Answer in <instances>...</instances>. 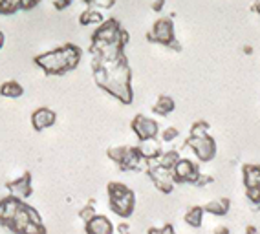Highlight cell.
Returning <instances> with one entry per match:
<instances>
[{
    "label": "cell",
    "instance_id": "cell-1",
    "mask_svg": "<svg viewBox=\"0 0 260 234\" xmlns=\"http://www.w3.org/2000/svg\"><path fill=\"white\" fill-rule=\"evenodd\" d=\"M93 79L95 85L105 90L119 103L130 104L134 101L132 94V70H130L126 57H117L112 61L93 59Z\"/></svg>",
    "mask_w": 260,
    "mask_h": 234
},
{
    "label": "cell",
    "instance_id": "cell-2",
    "mask_svg": "<svg viewBox=\"0 0 260 234\" xmlns=\"http://www.w3.org/2000/svg\"><path fill=\"white\" fill-rule=\"evenodd\" d=\"M126 43H128V33L121 28V24L116 19H108L93 31L90 52L93 59L112 61V59L125 55L123 52H125Z\"/></svg>",
    "mask_w": 260,
    "mask_h": 234
},
{
    "label": "cell",
    "instance_id": "cell-3",
    "mask_svg": "<svg viewBox=\"0 0 260 234\" xmlns=\"http://www.w3.org/2000/svg\"><path fill=\"white\" fill-rule=\"evenodd\" d=\"M83 59V50L75 44H64L37 55L33 61L46 75H64L74 71Z\"/></svg>",
    "mask_w": 260,
    "mask_h": 234
},
{
    "label": "cell",
    "instance_id": "cell-4",
    "mask_svg": "<svg viewBox=\"0 0 260 234\" xmlns=\"http://www.w3.org/2000/svg\"><path fill=\"white\" fill-rule=\"evenodd\" d=\"M108 194V205H110V211L116 216L126 220L132 216L136 209V194L132 188H128L125 183L119 181H112L108 183L107 187Z\"/></svg>",
    "mask_w": 260,
    "mask_h": 234
},
{
    "label": "cell",
    "instance_id": "cell-5",
    "mask_svg": "<svg viewBox=\"0 0 260 234\" xmlns=\"http://www.w3.org/2000/svg\"><path fill=\"white\" fill-rule=\"evenodd\" d=\"M8 229L13 230L15 234H46V227L42 223L41 214L26 202L20 205L19 212L15 214Z\"/></svg>",
    "mask_w": 260,
    "mask_h": 234
},
{
    "label": "cell",
    "instance_id": "cell-6",
    "mask_svg": "<svg viewBox=\"0 0 260 234\" xmlns=\"http://www.w3.org/2000/svg\"><path fill=\"white\" fill-rule=\"evenodd\" d=\"M108 158L121 170H147V167H149V161H145L141 158L138 146H114V148H108Z\"/></svg>",
    "mask_w": 260,
    "mask_h": 234
},
{
    "label": "cell",
    "instance_id": "cell-7",
    "mask_svg": "<svg viewBox=\"0 0 260 234\" xmlns=\"http://www.w3.org/2000/svg\"><path fill=\"white\" fill-rule=\"evenodd\" d=\"M185 146H189L192 150L196 160L202 161V163L213 161L216 152H218L216 141H214V137L211 134H205V136H189L185 141Z\"/></svg>",
    "mask_w": 260,
    "mask_h": 234
},
{
    "label": "cell",
    "instance_id": "cell-8",
    "mask_svg": "<svg viewBox=\"0 0 260 234\" xmlns=\"http://www.w3.org/2000/svg\"><path fill=\"white\" fill-rule=\"evenodd\" d=\"M150 43L161 44V46L174 48L176 46V31H174V22L171 19H158L152 24L149 31Z\"/></svg>",
    "mask_w": 260,
    "mask_h": 234
},
{
    "label": "cell",
    "instance_id": "cell-9",
    "mask_svg": "<svg viewBox=\"0 0 260 234\" xmlns=\"http://www.w3.org/2000/svg\"><path fill=\"white\" fill-rule=\"evenodd\" d=\"M147 174L149 178L152 179V183L156 185L159 192L163 194H171L176 187V181H174V174L171 169H165L161 165H158L156 161H150L149 167H147Z\"/></svg>",
    "mask_w": 260,
    "mask_h": 234
},
{
    "label": "cell",
    "instance_id": "cell-10",
    "mask_svg": "<svg viewBox=\"0 0 260 234\" xmlns=\"http://www.w3.org/2000/svg\"><path fill=\"white\" fill-rule=\"evenodd\" d=\"M132 132H134L140 141L147 139H156L159 136V123L152 117H147L143 113H138V115L132 119Z\"/></svg>",
    "mask_w": 260,
    "mask_h": 234
},
{
    "label": "cell",
    "instance_id": "cell-11",
    "mask_svg": "<svg viewBox=\"0 0 260 234\" xmlns=\"http://www.w3.org/2000/svg\"><path fill=\"white\" fill-rule=\"evenodd\" d=\"M172 174H174V181L176 183H190V185H196L202 178L198 165L194 161L187 160V158H180V161L172 169Z\"/></svg>",
    "mask_w": 260,
    "mask_h": 234
},
{
    "label": "cell",
    "instance_id": "cell-12",
    "mask_svg": "<svg viewBox=\"0 0 260 234\" xmlns=\"http://www.w3.org/2000/svg\"><path fill=\"white\" fill-rule=\"evenodd\" d=\"M6 188H8V192H10V196L17 198V200H22V202H26V200H28V198L31 196V192H33L31 174L26 172V174H22V176H20L19 179L8 181Z\"/></svg>",
    "mask_w": 260,
    "mask_h": 234
},
{
    "label": "cell",
    "instance_id": "cell-13",
    "mask_svg": "<svg viewBox=\"0 0 260 234\" xmlns=\"http://www.w3.org/2000/svg\"><path fill=\"white\" fill-rule=\"evenodd\" d=\"M57 123V113L48 106L37 108L35 112L31 113V127L37 132L48 130Z\"/></svg>",
    "mask_w": 260,
    "mask_h": 234
},
{
    "label": "cell",
    "instance_id": "cell-14",
    "mask_svg": "<svg viewBox=\"0 0 260 234\" xmlns=\"http://www.w3.org/2000/svg\"><path fill=\"white\" fill-rule=\"evenodd\" d=\"M22 203H24L22 200H17V198L10 196V194L6 198H2L0 200V225L8 227L11 223V220L15 218V214L19 212Z\"/></svg>",
    "mask_w": 260,
    "mask_h": 234
},
{
    "label": "cell",
    "instance_id": "cell-15",
    "mask_svg": "<svg viewBox=\"0 0 260 234\" xmlns=\"http://www.w3.org/2000/svg\"><path fill=\"white\" fill-rule=\"evenodd\" d=\"M84 229H86V234H114L116 232L114 223L103 214L93 216L88 223H84Z\"/></svg>",
    "mask_w": 260,
    "mask_h": 234
},
{
    "label": "cell",
    "instance_id": "cell-16",
    "mask_svg": "<svg viewBox=\"0 0 260 234\" xmlns=\"http://www.w3.org/2000/svg\"><path fill=\"white\" fill-rule=\"evenodd\" d=\"M138 150H140L141 158L145 161H156L161 155V145H159L158 137L156 139H147V141H140V145H138Z\"/></svg>",
    "mask_w": 260,
    "mask_h": 234
},
{
    "label": "cell",
    "instance_id": "cell-17",
    "mask_svg": "<svg viewBox=\"0 0 260 234\" xmlns=\"http://www.w3.org/2000/svg\"><path fill=\"white\" fill-rule=\"evenodd\" d=\"M242 178L246 188L260 187V165H244L242 169Z\"/></svg>",
    "mask_w": 260,
    "mask_h": 234
},
{
    "label": "cell",
    "instance_id": "cell-18",
    "mask_svg": "<svg viewBox=\"0 0 260 234\" xmlns=\"http://www.w3.org/2000/svg\"><path fill=\"white\" fill-rule=\"evenodd\" d=\"M174 108H176L174 99L169 97V95H159V97L156 99L154 106H152V112L158 113V115H161V117H167L174 112Z\"/></svg>",
    "mask_w": 260,
    "mask_h": 234
},
{
    "label": "cell",
    "instance_id": "cell-19",
    "mask_svg": "<svg viewBox=\"0 0 260 234\" xmlns=\"http://www.w3.org/2000/svg\"><path fill=\"white\" fill-rule=\"evenodd\" d=\"M0 95L6 99H19L24 95V86L17 81H6L0 85Z\"/></svg>",
    "mask_w": 260,
    "mask_h": 234
},
{
    "label": "cell",
    "instance_id": "cell-20",
    "mask_svg": "<svg viewBox=\"0 0 260 234\" xmlns=\"http://www.w3.org/2000/svg\"><path fill=\"white\" fill-rule=\"evenodd\" d=\"M229 207H231V202L228 198H218V200H213V202L207 203L204 207V211L213 216H225L229 212Z\"/></svg>",
    "mask_w": 260,
    "mask_h": 234
},
{
    "label": "cell",
    "instance_id": "cell-21",
    "mask_svg": "<svg viewBox=\"0 0 260 234\" xmlns=\"http://www.w3.org/2000/svg\"><path fill=\"white\" fill-rule=\"evenodd\" d=\"M103 22H105L103 11L93 10V8L83 11V13H81V17H79V24H81V26H101Z\"/></svg>",
    "mask_w": 260,
    "mask_h": 234
},
{
    "label": "cell",
    "instance_id": "cell-22",
    "mask_svg": "<svg viewBox=\"0 0 260 234\" xmlns=\"http://www.w3.org/2000/svg\"><path fill=\"white\" fill-rule=\"evenodd\" d=\"M204 207H190L189 211H187L185 214V223L189 225V227H192V229H198V227H202V223H204Z\"/></svg>",
    "mask_w": 260,
    "mask_h": 234
},
{
    "label": "cell",
    "instance_id": "cell-23",
    "mask_svg": "<svg viewBox=\"0 0 260 234\" xmlns=\"http://www.w3.org/2000/svg\"><path fill=\"white\" fill-rule=\"evenodd\" d=\"M178 161H180V154H178L176 150H167V152H161V155L156 160V163L161 165V167H165V169L172 170Z\"/></svg>",
    "mask_w": 260,
    "mask_h": 234
},
{
    "label": "cell",
    "instance_id": "cell-24",
    "mask_svg": "<svg viewBox=\"0 0 260 234\" xmlns=\"http://www.w3.org/2000/svg\"><path fill=\"white\" fill-rule=\"evenodd\" d=\"M20 10V0H0V15H15Z\"/></svg>",
    "mask_w": 260,
    "mask_h": 234
},
{
    "label": "cell",
    "instance_id": "cell-25",
    "mask_svg": "<svg viewBox=\"0 0 260 234\" xmlns=\"http://www.w3.org/2000/svg\"><path fill=\"white\" fill-rule=\"evenodd\" d=\"M84 4L90 6V8H93V10H110L112 6L116 4V0H83Z\"/></svg>",
    "mask_w": 260,
    "mask_h": 234
},
{
    "label": "cell",
    "instance_id": "cell-26",
    "mask_svg": "<svg viewBox=\"0 0 260 234\" xmlns=\"http://www.w3.org/2000/svg\"><path fill=\"white\" fill-rule=\"evenodd\" d=\"M209 134V125L205 121H196L192 127H190V134L189 136H205Z\"/></svg>",
    "mask_w": 260,
    "mask_h": 234
},
{
    "label": "cell",
    "instance_id": "cell-27",
    "mask_svg": "<svg viewBox=\"0 0 260 234\" xmlns=\"http://www.w3.org/2000/svg\"><path fill=\"white\" fill-rule=\"evenodd\" d=\"M246 198L251 205L260 207V187H249L246 188Z\"/></svg>",
    "mask_w": 260,
    "mask_h": 234
},
{
    "label": "cell",
    "instance_id": "cell-28",
    "mask_svg": "<svg viewBox=\"0 0 260 234\" xmlns=\"http://www.w3.org/2000/svg\"><path fill=\"white\" fill-rule=\"evenodd\" d=\"M178 136H180L178 128L169 127V128H165V130L161 132V141H163V143H172V141L178 139Z\"/></svg>",
    "mask_w": 260,
    "mask_h": 234
},
{
    "label": "cell",
    "instance_id": "cell-29",
    "mask_svg": "<svg viewBox=\"0 0 260 234\" xmlns=\"http://www.w3.org/2000/svg\"><path fill=\"white\" fill-rule=\"evenodd\" d=\"M147 234H178V232L171 223H167V225H163V227H150V229L147 230Z\"/></svg>",
    "mask_w": 260,
    "mask_h": 234
},
{
    "label": "cell",
    "instance_id": "cell-30",
    "mask_svg": "<svg viewBox=\"0 0 260 234\" xmlns=\"http://www.w3.org/2000/svg\"><path fill=\"white\" fill-rule=\"evenodd\" d=\"M93 216H98V212H95L93 205H86L84 209H81V212H79V218L84 221V223H88V221L92 220Z\"/></svg>",
    "mask_w": 260,
    "mask_h": 234
},
{
    "label": "cell",
    "instance_id": "cell-31",
    "mask_svg": "<svg viewBox=\"0 0 260 234\" xmlns=\"http://www.w3.org/2000/svg\"><path fill=\"white\" fill-rule=\"evenodd\" d=\"M42 0H20V10L28 11V10H35Z\"/></svg>",
    "mask_w": 260,
    "mask_h": 234
},
{
    "label": "cell",
    "instance_id": "cell-32",
    "mask_svg": "<svg viewBox=\"0 0 260 234\" xmlns=\"http://www.w3.org/2000/svg\"><path fill=\"white\" fill-rule=\"evenodd\" d=\"M116 232H117V234H132V230H130V223H126V221L119 223V225L116 227Z\"/></svg>",
    "mask_w": 260,
    "mask_h": 234
},
{
    "label": "cell",
    "instance_id": "cell-33",
    "mask_svg": "<svg viewBox=\"0 0 260 234\" xmlns=\"http://www.w3.org/2000/svg\"><path fill=\"white\" fill-rule=\"evenodd\" d=\"M51 2H53V6H55V8L59 11L66 10V8H68V6L72 4V0H51Z\"/></svg>",
    "mask_w": 260,
    "mask_h": 234
},
{
    "label": "cell",
    "instance_id": "cell-34",
    "mask_svg": "<svg viewBox=\"0 0 260 234\" xmlns=\"http://www.w3.org/2000/svg\"><path fill=\"white\" fill-rule=\"evenodd\" d=\"M163 2H165V0H156V2H154V11H161Z\"/></svg>",
    "mask_w": 260,
    "mask_h": 234
},
{
    "label": "cell",
    "instance_id": "cell-35",
    "mask_svg": "<svg viewBox=\"0 0 260 234\" xmlns=\"http://www.w3.org/2000/svg\"><path fill=\"white\" fill-rule=\"evenodd\" d=\"M214 234H229V229H228V227H218Z\"/></svg>",
    "mask_w": 260,
    "mask_h": 234
},
{
    "label": "cell",
    "instance_id": "cell-36",
    "mask_svg": "<svg viewBox=\"0 0 260 234\" xmlns=\"http://www.w3.org/2000/svg\"><path fill=\"white\" fill-rule=\"evenodd\" d=\"M4 43H6V35H4V31L0 29V50L4 48Z\"/></svg>",
    "mask_w": 260,
    "mask_h": 234
},
{
    "label": "cell",
    "instance_id": "cell-37",
    "mask_svg": "<svg viewBox=\"0 0 260 234\" xmlns=\"http://www.w3.org/2000/svg\"><path fill=\"white\" fill-rule=\"evenodd\" d=\"M246 234H256V229H255V227H247Z\"/></svg>",
    "mask_w": 260,
    "mask_h": 234
},
{
    "label": "cell",
    "instance_id": "cell-38",
    "mask_svg": "<svg viewBox=\"0 0 260 234\" xmlns=\"http://www.w3.org/2000/svg\"><path fill=\"white\" fill-rule=\"evenodd\" d=\"M255 11H256V13L260 15V4H255Z\"/></svg>",
    "mask_w": 260,
    "mask_h": 234
},
{
    "label": "cell",
    "instance_id": "cell-39",
    "mask_svg": "<svg viewBox=\"0 0 260 234\" xmlns=\"http://www.w3.org/2000/svg\"><path fill=\"white\" fill-rule=\"evenodd\" d=\"M256 234H258V232H256Z\"/></svg>",
    "mask_w": 260,
    "mask_h": 234
}]
</instances>
